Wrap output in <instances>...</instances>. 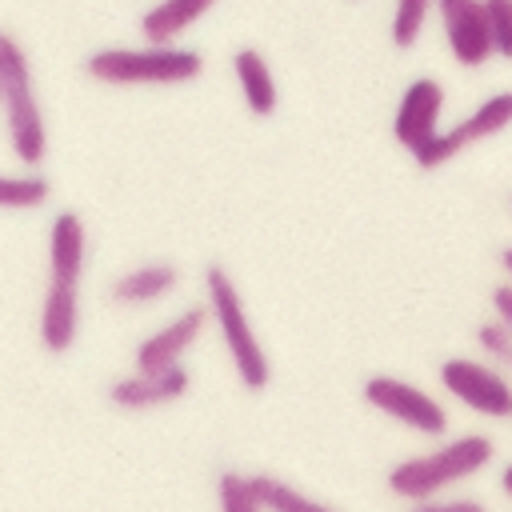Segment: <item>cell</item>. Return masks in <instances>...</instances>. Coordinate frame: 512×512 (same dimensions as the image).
Segmentation results:
<instances>
[{
  "mask_svg": "<svg viewBox=\"0 0 512 512\" xmlns=\"http://www.w3.org/2000/svg\"><path fill=\"white\" fill-rule=\"evenodd\" d=\"M232 76L240 84V96H244V108L252 116H272L280 96H276V80H272V68L264 60L260 48H236L232 52Z\"/></svg>",
  "mask_w": 512,
  "mask_h": 512,
  "instance_id": "obj_14",
  "label": "cell"
},
{
  "mask_svg": "<svg viewBox=\"0 0 512 512\" xmlns=\"http://www.w3.org/2000/svg\"><path fill=\"white\" fill-rule=\"evenodd\" d=\"M500 492L512 500V464H504V468H500Z\"/></svg>",
  "mask_w": 512,
  "mask_h": 512,
  "instance_id": "obj_24",
  "label": "cell"
},
{
  "mask_svg": "<svg viewBox=\"0 0 512 512\" xmlns=\"http://www.w3.org/2000/svg\"><path fill=\"white\" fill-rule=\"evenodd\" d=\"M492 456H496V444H492L488 432H464V436H452V440L436 444L432 452H420V456H408V460L392 464L384 484H388L392 496H400L408 504L436 500L444 488L464 484L476 472H484L492 464Z\"/></svg>",
  "mask_w": 512,
  "mask_h": 512,
  "instance_id": "obj_2",
  "label": "cell"
},
{
  "mask_svg": "<svg viewBox=\"0 0 512 512\" xmlns=\"http://www.w3.org/2000/svg\"><path fill=\"white\" fill-rule=\"evenodd\" d=\"M180 288V268L172 260H144L128 272H120L108 288V296L116 304H128V308H144V304H156V300H168L172 292Z\"/></svg>",
  "mask_w": 512,
  "mask_h": 512,
  "instance_id": "obj_12",
  "label": "cell"
},
{
  "mask_svg": "<svg viewBox=\"0 0 512 512\" xmlns=\"http://www.w3.org/2000/svg\"><path fill=\"white\" fill-rule=\"evenodd\" d=\"M488 304H492V316L512 328V280L508 284H496L492 296H488Z\"/></svg>",
  "mask_w": 512,
  "mask_h": 512,
  "instance_id": "obj_23",
  "label": "cell"
},
{
  "mask_svg": "<svg viewBox=\"0 0 512 512\" xmlns=\"http://www.w3.org/2000/svg\"><path fill=\"white\" fill-rule=\"evenodd\" d=\"M216 508L220 512H264V504L252 492V476L224 468L216 476Z\"/></svg>",
  "mask_w": 512,
  "mask_h": 512,
  "instance_id": "obj_19",
  "label": "cell"
},
{
  "mask_svg": "<svg viewBox=\"0 0 512 512\" xmlns=\"http://www.w3.org/2000/svg\"><path fill=\"white\" fill-rule=\"evenodd\" d=\"M216 0H156L140 12V32L148 44H180V36L212 12Z\"/></svg>",
  "mask_w": 512,
  "mask_h": 512,
  "instance_id": "obj_13",
  "label": "cell"
},
{
  "mask_svg": "<svg viewBox=\"0 0 512 512\" xmlns=\"http://www.w3.org/2000/svg\"><path fill=\"white\" fill-rule=\"evenodd\" d=\"M440 388L476 416L512 420V380L504 368H496L488 360H468V356L444 360L440 364Z\"/></svg>",
  "mask_w": 512,
  "mask_h": 512,
  "instance_id": "obj_7",
  "label": "cell"
},
{
  "mask_svg": "<svg viewBox=\"0 0 512 512\" xmlns=\"http://www.w3.org/2000/svg\"><path fill=\"white\" fill-rule=\"evenodd\" d=\"M408 512H488V504L476 496H436V500L408 504Z\"/></svg>",
  "mask_w": 512,
  "mask_h": 512,
  "instance_id": "obj_22",
  "label": "cell"
},
{
  "mask_svg": "<svg viewBox=\"0 0 512 512\" xmlns=\"http://www.w3.org/2000/svg\"><path fill=\"white\" fill-rule=\"evenodd\" d=\"M0 104H4V128H8L12 156L36 168L48 152V128H44V112L36 100L28 52L20 48L12 32H0Z\"/></svg>",
  "mask_w": 512,
  "mask_h": 512,
  "instance_id": "obj_4",
  "label": "cell"
},
{
  "mask_svg": "<svg viewBox=\"0 0 512 512\" xmlns=\"http://www.w3.org/2000/svg\"><path fill=\"white\" fill-rule=\"evenodd\" d=\"M88 80L108 88L132 84H188L204 72V56L184 44H144V48H100L84 60Z\"/></svg>",
  "mask_w": 512,
  "mask_h": 512,
  "instance_id": "obj_5",
  "label": "cell"
},
{
  "mask_svg": "<svg viewBox=\"0 0 512 512\" xmlns=\"http://www.w3.org/2000/svg\"><path fill=\"white\" fill-rule=\"evenodd\" d=\"M436 12V0H396L392 8V24H388V40L396 52H408L420 44L424 28H428V16Z\"/></svg>",
  "mask_w": 512,
  "mask_h": 512,
  "instance_id": "obj_18",
  "label": "cell"
},
{
  "mask_svg": "<svg viewBox=\"0 0 512 512\" xmlns=\"http://www.w3.org/2000/svg\"><path fill=\"white\" fill-rule=\"evenodd\" d=\"M440 112H444V84L436 76H416L400 92L396 116H392V136L400 148L416 152L432 136H440Z\"/></svg>",
  "mask_w": 512,
  "mask_h": 512,
  "instance_id": "obj_10",
  "label": "cell"
},
{
  "mask_svg": "<svg viewBox=\"0 0 512 512\" xmlns=\"http://www.w3.org/2000/svg\"><path fill=\"white\" fill-rule=\"evenodd\" d=\"M252 492L264 504V512H336L332 504L304 496L300 488H292L288 480H280L272 472H252Z\"/></svg>",
  "mask_w": 512,
  "mask_h": 512,
  "instance_id": "obj_16",
  "label": "cell"
},
{
  "mask_svg": "<svg viewBox=\"0 0 512 512\" xmlns=\"http://www.w3.org/2000/svg\"><path fill=\"white\" fill-rule=\"evenodd\" d=\"M504 128H512V88H508V92H492L488 100H480V104H476L464 120H456L448 132L456 136L460 148H468V144L488 140V136H496V132H504Z\"/></svg>",
  "mask_w": 512,
  "mask_h": 512,
  "instance_id": "obj_15",
  "label": "cell"
},
{
  "mask_svg": "<svg viewBox=\"0 0 512 512\" xmlns=\"http://www.w3.org/2000/svg\"><path fill=\"white\" fill-rule=\"evenodd\" d=\"M188 388H192V372L184 364L168 368V372H132V376H120L108 384V404L124 408V412H148V408L184 400Z\"/></svg>",
  "mask_w": 512,
  "mask_h": 512,
  "instance_id": "obj_11",
  "label": "cell"
},
{
  "mask_svg": "<svg viewBox=\"0 0 512 512\" xmlns=\"http://www.w3.org/2000/svg\"><path fill=\"white\" fill-rule=\"evenodd\" d=\"M360 396H364L368 408H376L380 416L404 424V428L416 432V436L440 440V436L448 432V412H444V404H440L432 392H424L420 384H412V380L376 372V376H368V380L360 384Z\"/></svg>",
  "mask_w": 512,
  "mask_h": 512,
  "instance_id": "obj_6",
  "label": "cell"
},
{
  "mask_svg": "<svg viewBox=\"0 0 512 512\" xmlns=\"http://www.w3.org/2000/svg\"><path fill=\"white\" fill-rule=\"evenodd\" d=\"M212 324V312L208 304H188L184 312H176L168 324H160L156 332H148L136 352H132V372H168V368H180L184 356L192 352V344L204 336V328Z\"/></svg>",
  "mask_w": 512,
  "mask_h": 512,
  "instance_id": "obj_8",
  "label": "cell"
},
{
  "mask_svg": "<svg viewBox=\"0 0 512 512\" xmlns=\"http://www.w3.org/2000/svg\"><path fill=\"white\" fill-rule=\"evenodd\" d=\"M496 260H500V268H504V272H508V280H512V244H508V248H500V256H496Z\"/></svg>",
  "mask_w": 512,
  "mask_h": 512,
  "instance_id": "obj_25",
  "label": "cell"
},
{
  "mask_svg": "<svg viewBox=\"0 0 512 512\" xmlns=\"http://www.w3.org/2000/svg\"><path fill=\"white\" fill-rule=\"evenodd\" d=\"M52 200V184L44 172L28 168L20 176H0V208L24 212V208H44Z\"/></svg>",
  "mask_w": 512,
  "mask_h": 512,
  "instance_id": "obj_17",
  "label": "cell"
},
{
  "mask_svg": "<svg viewBox=\"0 0 512 512\" xmlns=\"http://www.w3.org/2000/svg\"><path fill=\"white\" fill-rule=\"evenodd\" d=\"M476 344H480V352H484V360L488 364H496V368H512V328L504 324V320H484V324H476Z\"/></svg>",
  "mask_w": 512,
  "mask_h": 512,
  "instance_id": "obj_20",
  "label": "cell"
},
{
  "mask_svg": "<svg viewBox=\"0 0 512 512\" xmlns=\"http://www.w3.org/2000/svg\"><path fill=\"white\" fill-rule=\"evenodd\" d=\"M204 304L212 312V328L240 376V384L248 392H264L268 380H272V364H268V352L244 312V300H240V288L236 280L228 276V268L220 260L204 264Z\"/></svg>",
  "mask_w": 512,
  "mask_h": 512,
  "instance_id": "obj_3",
  "label": "cell"
},
{
  "mask_svg": "<svg viewBox=\"0 0 512 512\" xmlns=\"http://www.w3.org/2000/svg\"><path fill=\"white\" fill-rule=\"evenodd\" d=\"M444 48L460 68H480L496 56L484 0H436Z\"/></svg>",
  "mask_w": 512,
  "mask_h": 512,
  "instance_id": "obj_9",
  "label": "cell"
},
{
  "mask_svg": "<svg viewBox=\"0 0 512 512\" xmlns=\"http://www.w3.org/2000/svg\"><path fill=\"white\" fill-rule=\"evenodd\" d=\"M508 204H512V200H508Z\"/></svg>",
  "mask_w": 512,
  "mask_h": 512,
  "instance_id": "obj_26",
  "label": "cell"
},
{
  "mask_svg": "<svg viewBox=\"0 0 512 512\" xmlns=\"http://www.w3.org/2000/svg\"><path fill=\"white\" fill-rule=\"evenodd\" d=\"M488 24H492V44L500 60H512V0H484Z\"/></svg>",
  "mask_w": 512,
  "mask_h": 512,
  "instance_id": "obj_21",
  "label": "cell"
},
{
  "mask_svg": "<svg viewBox=\"0 0 512 512\" xmlns=\"http://www.w3.org/2000/svg\"><path fill=\"white\" fill-rule=\"evenodd\" d=\"M88 232L80 212L64 208L48 228V288L40 304V344L52 356H64L80 336V276H84Z\"/></svg>",
  "mask_w": 512,
  "mask_h": 512,
  "instance_id": "obj_1",
  "label": "cell"
}]
</instances>
